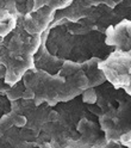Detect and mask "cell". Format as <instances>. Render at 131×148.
<instances>
[{
    "label": "cell",
    "instance_id": "6da1fadb",
    "mask_svg": "<svg viewBox=\"0 0 131 148\" xmlns=\"http://www.w3.org/2000/svg\"><path fill=\"white\" fill-rule=\"evenodd\" d=\"M22 81L25 86L22 99H32L36 105L48 104L53 108L81 96L89 88L88 78L82 71L62 77L35 68L27 71Z\"/></svg>",
    "mask_w": 131,
    "mask_h": 148
},
{
    "label": "cell",
    "instance_id": "7a4b0ae2",
    "mask_svg": "<svg viewBox=\"0 0 131 148\" xmlns=\"http://www.w3.org/2000/svg\"><path fill=\"white\" fill-rule=\"evenodd\" d=\"M94 90L96 105L100 109L98 123L106 141L126 146L131 141V96L107 80Z\"/></svg>",
    "mask_w": 131,
    "mask_h": 148
},
{
    "label": "cell",
    "instance_id": "3957f363",
    "mask_svg": "<svg viewBox=\"0 0 131 148\" xmlns=\"http://www.w3.org/2000/svg\"><path fill=\"white\" fill-rule=\"evenodd\" d=\"M45 45L54 56L78 63L92 58L104 60L115 50L106 44L105 34L93 31L87 35H72L66 29V24L48 27Z\"/></svg>",
    "mask_w": 131,
    "mask_h": 148
},
{
    "label": "cell",
    "instance_id": "277c9868",
    "mask_svg": "<svg viewBox=\"0 0 131 148\" xmlns=\"http://www.w3.org/2000/svg\"><path fill=\"white\" fill-rule=\"evenodd\" d=\"M42 43V35L27 34L18 18L16 29L5 38L0 41V56L17 61H25L33 59Z\"/></svg>",
    "mask_w": 131,
    "mask_h": 148
},
{
    "label": "cell",
    "instance_id": "5b68a950",
    "mask_svg": "<svg viewBox=\"0 0 131 148\" xmlns=\"http://www.w3.org/2000/svg\"><path fill=\"white\" fill-rule=\"evenodd\" d=\"M106 80L116 88L124 90L131 96V49L113 50L98 64Z\"/></svg>",
    "mask_w": 131,
    "mask_h": 148
},
{
    "label": "cell",
    "instance_id": "8992f818",
    "mask_svg": "<svg viewBox=\"0 0 131 148\" xmlns=\"http://www.w3.org/2000/svg\"><path fill=\"white\" fill-rule=\"evenodd\" d=\"M76 130L80 136L68 146L70 148H102L107 142L97 121L83 117L78 122Z\"/></svg>",
    "mask_w": 131,
    "mask_h": 148
},
{
    "label": "cell",
    "instance_id": "52a82bcc",
    "mask_svg": "<svg viewBox=\"0 0 131 148\" xmlns=\"http://www.w3.org/2000/svg\"><path fill=\"white\" fill-rule=\"evenodd\" d=\"M56 11L49 7H41L38 10L19 17L24 30L30 35H42L54 21Z\"/></svg>",
    "mask_w": 131,
    "mask_h": 148
},
{
    "label": "cell",
    "instance_id": "ba28073f",
    "mask_svg": "<svg viewBox=\"0 0 131 148\" xmlns=\"http://www.w3.org/2000/svg\"><path fill=\"white\" fill-rule=\"evenodd\" d=\"M105 42L111 48L119 51L131 49V21L123 19L110 26L105 32Z\"/></svg>",
    "mask_w": 131,
    "mask_h": 148
},
{
    "label": "cell",
    "instance_id": "9c48e42d",
    "mask_svg": "<svg viewBox=\"0 0 131 148\" xmlns=\"http://www.w3.org/2000/svg\"><path fill=\"white\" fill-rule=\"evenodd\" d=\"M46 32H48V29H46L43 34H42V43L40 49L37 50V53L35 54V67L36 69H41L44 71L49 74H57L59 71L61 69L62 64L64 62V60L54 56V55L46 49L45 45V37H46Z\"/></svg>",
    "mask_w": 131,
    "mask_h": 148
},
{
    "label": "cell",
    "instance_id": "30bf717a",
    "mask_svg": "<svg viewBox=\"0 0 131 148\" xmlns=\"http://www.w3.org/2000/svg\"><path fill=\"white\" fill-rule=\"evenodd\" d=\"M100 61H101V59H99V58H92L86 62H82V63L78 64V69L82 71L86 74V77L88 78L89 87H97V86L101 85L102 82L106 81L104 73H102L98 67Z\"/></svg>",
    "mask_w": 131,
    "mask_h": 148
},
{
    "label": "cell",
    "instance_id": "8fae6325",
    "mask_svg": "<svg viewBox=\"0 0 131 148\" xmlns=\"http://www.w3.org/2000/svg\"><path fill=\"white\" fill-rule=\"evenodd\" d=\"M18 16L7 11H0V41L10 35L18 24Z\"/></svg>",
    "mask_w": 131,
    "mask_h": 148
},
{
    "label": "cell",
    "instance_id": "7c38bea8",
    "mask_svg": "<svg viewBox=\"0 0 131 148\" xmlns=\"http://www.w3.org/2000/svg\"><path fill=\"white\" fill-rule=\"evenodd\" d=\"M73 1L74 0H33L32 11L38 10L41 7H49L54 11H60L68 7Z\"/></svg>",
    "mask_w": 131,
    "mask_h": 148
},
{
    "label": "cell",
    "instance_id": "4fadbf2b",
    "mask_svg": "<svg viewBox=\"0 0 131 148\" xmlns=\"http://www.w3.org/2000/svg\"><path fill=\"white\" fill-rule=\"evenodd\" d=\"M24 91H25V86L23 84V81H19L17 82V84L12 85L10 87V90H8L6 92V98L7 100L10 101H16V100H19L23 98V95H24Z\"/></svg>",
    "mask_w": 131,
    "mask_h": 148
},
{
    "label": "cell",
    "instance_id": "5bb4252c",
    "mask_svg": "<svg viewBox=\"0 0 131 148\" xmlns=\"http://www.w3.org/2000/svg\"><path fill=\"white\" fill-rule=\"evenodd\" d=\"M81 99L85 104H96L97 100V93L94 87H89L87 90H85L81 95Z\"/></svg>",
    "mask_w": 131,
    "mask_h": 148
},
{
    "label": "cell",
    "instance_id": "9a60e30c",
    "mask_svg": "<svg viewBox=\"0 0 131 148\" xmlns=\"http://www.w3.org/2000/svg\"><path fill=\"white\" fill-rule=\"evenodd\" d=\"M0 11H7L12 14L18 16L17 7H16V0H0Z\"/></svg>",
    "mask_w": 131,
    "mask_h": 148
},
{
    "label": "cell",
    "instance_id": "2e32d148",
    "mask_svg": "<svg viewBox=\"0 0 131 148\" xmlns=\"http://www.w3.org/2000/svg\"><path fill=\"white\" fill-rule=\"evenodd\" d=\"M120 147H121V145H119V143H117V142L107 141V142L105 143V146L102 147V148H120Z\"/></svg>",
    "mask_w": 131,
    "mask_h": 148
},
{
    "label": "cell",
    "instance_id": "e0dca14e",
    "mask_svg": "<svg viewBox=\"0 0 131 148\" xmlns=\"http://www.w3.org/2000/svg\"><path fill=\"white\" fill-rule=\"evenodd\" d=\"M5 74H6V69H5V67L3 66V64L0 63V80L5 78Z\"/></svg>",
    "mask_w": 131,
    "mask_h": 148
},
{
    "label": "cell",
    "instance_id": "ac0fdd59",
    "mask_svg": "<svg viewBox=\"0 0 131 148\" xmlns=\"http://www.w3.org/2000/svg\"><path fill=\"white\" fill-rule=\"evenodd\" d=\"M125 147H126V148H131V141H130V142H129V143H128Z\"/></svg>",
    "mask_w": 131,
    "mask_h": 148
},
{
    "label": "cell",
    "instance_id": "d6986e66",
    "mask_svg": "<svg viewBox=\"0 0 131 148\" xmlns=\"http://www.w3.org/2000/svg\"><path fill=\"white\" fill-rule=\"evenodd\" d=\"M120 148H126V147H125V146H121V147H120Z\"/></svg>",
    "mask_w": 131,
    "mask_h": 148
}]
</instances>
